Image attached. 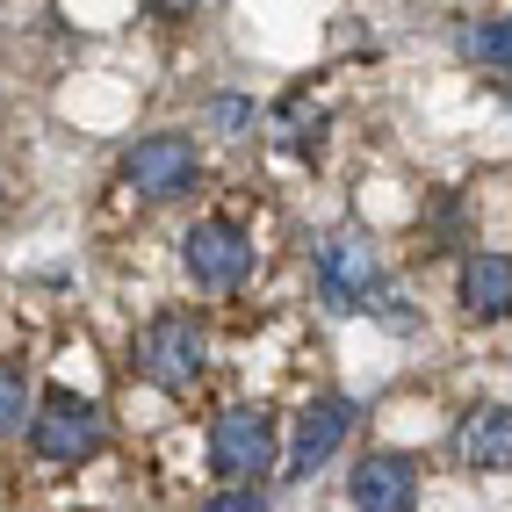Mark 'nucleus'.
I'll list each match as a JSON object with an SVG mask.
<instances>
[{
  "mask_svg": "<svg viewBox=\"0 0 512 512\" xmlns=\"http://www.w3.org/2000/svg\"><path fill=\"white\" fill-rule=\"evenodd\" d=\"M210 469L224 476L231 491H246L253 476L275 469V419L260 412V404H238L210 426Z\"/></svg>",
  "mask_w": 512,
  "mask_h": 512,
  "instance_id": "nucleus-1",
  "label": "nucleus"
},
{
  "mask_svg": "<svg viewBox=\"0 0 512 512\" xmlns=\"http://www.w3.org/2000/svg\"><path fill=\"white\" fill-rule=\"evenodd\" d=\"M202 361H210V339H202V325L188 311H159L145 332H138V368L152 375L159 390H188Z\"/></svg>",
  "mask_w": 512,
  "mask_h": 512,
  "instance_id": "nucleus-2",
  "label": "nucleus"
},
{
  "mask_svg": "<svg viewBox=\"0 0 512 512\" xmlns=\"http://www.w3.org/2000/svg\"><path fill=\"white\" fill-rule=\"evenodd\" d=\"M375 282H383V267H375V246L361 231H332L318 246V296H325V311H368Z\"/></svg>",
  "mask_w": 512,
  "mask_h": 512,
  "instance_id": "nucleus-3",
  "label": "nucleus"
},
{
  "mask_svg": "<svg viewBox=\"0 0 512 512\" xmlns=\"http://www.w3.org/2000/svg\"><path fill=\"white\" fill-rule=\"evenodd\" d=\"M195 174H202V159H195L188 138H174V130H159V138H138V145L123 152V181L138 188L145 202H174V195H188Z\"/></svg>",
  "mask_w": 512,
  "mask_h": 512,
  "instance_id": "nucleus-4",
  "label": "nucleus"
},
{
  "mask_svg": "<svg viewBox=\"0 0 512 512\" xmlns=\"http://www.w3.org/2000/svg\"><path fill=\"white\" fill-rule=\"evenodd\" d=\"M29 440H37L44 462H87L101 448V412L73 390H51L37 404V419H29Z\"/></svg>",
  "mask_w": 512,
  "mask_h": 512,
  "instance_id": "nucleus-5",
  "label": "nucleus"
},
{
  "mask_svg": "<svg viewBox=\"0 0 512 512\" xmlns=\"http://www.w3.org/2000/svg\"><path fill=\"white\" fill-rule=\"evenodd\" d=\"M181 260H188V275L202 289H238V282L253 275V238L238 231V224H224V217H202L181 238Z\"/></svg>",
  "mask_w": 512,
  "mask_h": 512,
  "instance_id": "nucleus-6",
  "label": "nucleus"
},
{
  "mask_svg": "<svg viewBox=\"0 0 512 512\" xmlns=\"http://www.w3.org/2000/svg\"><path fill=\"white\" fill-rule=\"evenodd\" d=\"M347 498H354L361 512H412L419 469L404 462V455H361L354 476H347Z\"/></svg>",
  "mask_w": 512,
  "mask_h": 512,
  "instance_id": "nucleus-7",
  "label": "nucleus"
},
{
  "mask_svg": "<svg viewBox=\"0 0 512 512\" xmlns=\"http://www.w3.org/2000/svg\"><path fill=\"white\" fill-rule=\"evenodd\" d=\"M462 469H512V404H469L455 426Z\"/></svg>",
  "mask_w": 512,
  "mask_h": 512,
  "instance_id": "nucleus-8",
  "label": "nucleus"
},
{
  "mask_svg": "<svg viewBox=\"0 0 512 512\" xmlns=\"http://www.w3.org/2000/svg\"><path fill=\"white\" fill-rule=\"evenodd\" d=\"M354 412H347V397H318V404H303V419H296V448H289V469L296 476H311L339 440H347Z\"/></svg>",
  "mask_w": 512,
  "mask_h": 512,
  "instance_id": "nucleus-9",
  "label": "nucleus"
},
{
  "mask_svg": "<svg viewBox=\"0 0 512 512\" xmlns=\"http://www.w3.org/2000/svg\"><path fill=\"white\" fill-rule=\"evenodd\" d=\"M455 289H462L469 318H505L512 311V253H469Z\"/></svg>",
  "mask_w": 512,
  "mask_h": 512,
  "instance_id": "nucleus-10",
  "label": "nucleus"
},
{
  "mask_svg": "<svg viewBox=\"0 0 512 512\" xmlns=\"http://www.w3.org/2000/svg\"><path fill=\"white\" fill-rule=\"evenodd\" d=\"M462 51L484 65V73H498V80H512V15L505 22H484V29H469L462 37Z\"/></svg>",
  "mask_w": 512,
  "mask_h": 512,
  "instance_id": "nucleus-11",
  "label": "nucleus"
},
{
  "mask_svg": "<svg viewBox=\"0 0 512 512\" xmlns=\"http://www.w3.org/2000/svg\"><path fill=\"white\" fill-rule=\"evenodd\" d=\"M22 404H29L22 368H15V361H0V433H15V426H22Z\"/></svg>",
  "mask_w": 512,
  "mask_h": 512,
  "instance_id": "nucleus-12",
  "label": "nucleus"
},
{
  "mask_svg": "<svg viewBox=\"0 0 512 512\" xmlns=\"http://www.w3.org/2000/svg\"><path fill=\"white\" fill-rule=\"evenodd\" d=\"M202 512H267V491L246 484V491H217V498H202Z\"/></svg>",
  "mask_w": 512,
  "mask_h": 512,
  "instance_id": "nucleus-13",
  "label": "nucleus"
},
{
  "mask_svg": "<svg viewBox=\"0 0 512 512\" xmlns=\"http://www.w3.org/2000/svg\"><path fill=\"white\" fill-rule=\"evenodd\" d=\"M210 116H217L224 130H246V123H253V109H246V101H217V109H210Z\"/></svg>",
  "mask_w": 512,
  "mask_h": 512,
  "instance_id": "nucleus-14",
  "label": "nucleus"
}]
</instances>
